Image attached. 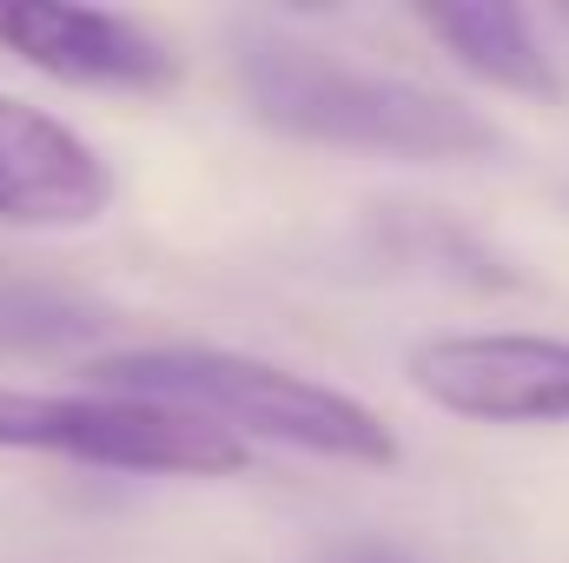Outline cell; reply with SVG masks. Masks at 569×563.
Instances as JSON below:
<instances>
[{
  "label": "cell",
  "mask_w": 569,
  "mask_h": 563,
  "mask_svg": "<svg viewBox=\"0 0 569 563\" xmlns=\"http://www.w3.org/2000/svg\"><path fill=\"white\" fill-rule=\"evenodd\" d=\"M100 318L80 312V298L47 285H0V345H67L93 332Z\"/></svg>",
  "instance_id": "obj_8"
},
{
  "label": "cell",
  "mask_w": 569,
  "mask_h": 563,
  "mask_svg": "<svg viewBox=\"0 0 569 563\" xmlns=\"http://www.w3.org/2000/svg\"><path fill=\"white\" fill-rule=\"evenodd\" d=\"M107 206V159L53 113L0 93V226H87Z\"/></svg>",
  "instance_id": "obj_6"
},
{
  "label": "cell",
  "mask_w": 569,
  "mask_h": 563,
  "mask_svg": "<svg viewBox=\"0 0 569 563\" xmlns=\"http://www.w3.org/2000/svg\"><path fill=\"white\" fill-rule=\"evenodd\" d=\"M0 47L67 87H113V93H159L179 80V53L127 13L93 7H40L0 0Z\"/></svg>",
  "instance_id": "obj_5"
},
{
  "label": "cell",
  "mask_w": 569,
  "mask_h": 563,
  "mask_svg": "<svg viewBox=\"0 0 569 563\" xmlns=\"http://www.w3.org/2000/svg\"><path fill=\"white\" fill-rule=\"evenodd\" d=\"M425 33L477 80L510 87V93H557V67L537 40V20L523 7H470V0H443L418 7Z\"/></svg>",
  "instance_id": "obj_7"
},
{
  "label": "cell",
  "mask_w": 569,
  "mask_h": 563,
  "mask_svg": "<svg viewBox=\"0 0 569 563\" xmlns=\"http://www.w3.org/2000/svg\"><path fill=\"white\" fill-rule=\"evenodd\" d=\"M87 385H100L107 398H140L166 412H192V418L252 437H272L311 457H338V464H398V437L371 405H358L338 385L298 378L284 365L246 358V352H212V345H140V352H113L87 365Z\"/></svg>",
  "instance_id": "obj_2"
},
{
  "label": "cell",
  "mask_w": 569,
  "mask_h": 563,
  "mask_svg": "<svg viewBox=\"0 0 569 563\" xmlns=\"http://www.w3.org/2000/svg\"><path fill=\"white\" fill-rule=\"evenodd\" d=\"M411 385L430 405L483 424H563L569 418V338L537 332H470L425 338L411 352Z\"/></svg>",
  "instance_id": "obj_4"
},
{
  "label": "cell",
  "mask_w": 569,
  "mask_h": 563,
  "mask_svg": "<svg viewBox=\"0 0 569 563\" xmlns=\"http://www.w3.org/2000/svg\"><path fill=\"white\" fill-rule=\"evenodd\" d=\"M0 451H53L100 471L152 477H232L246 471V444L192 412H166L140 398H67V392H7L0 385Z\"/></svg>",
  "instance_id": "obj_3"
},
{
  "label": "cell",
  "mask_w": 569,
  "mask_h": 563,
  "mask_svg": "<svg viewBox=\"0 0 569 563\" xmlns=\"http://www.w3.org/2000/svg\"><path fill=\"white\" fill-rule=\"evenodd\" d=\"M239 80H246L252 113L284 140L351 146V152H385V159H483L503 146V134L477 107L418 80H398V73L351 67L325 47L279 40V33L246 40Z\"/></svg>",
  "instance_id": "obj_1"
},
{
  "label": "cell",
  "mask_w": 569,
  "mask_h": 563,
  "mask_svg": "<svg viewBox=\"0 0 569 563\" xmlns=\"http://www.w3.org/2000/svg\"><path fill=\"white\" fill-rule=\"evenodd\" d=\"M345 563H405V557H385V551H365V557H345Z\"/></svg>",
  "instance_id": "obj_9"
}]
</instances>
